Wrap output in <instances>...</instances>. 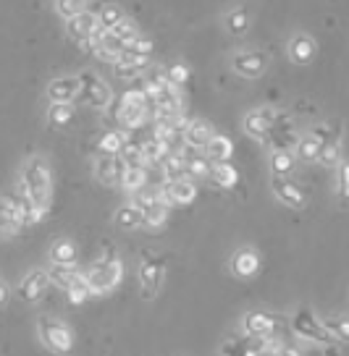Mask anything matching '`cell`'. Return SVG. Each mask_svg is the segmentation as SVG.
I'll return each instance as SVG.
<instances>
[{"instance_id":"2e32d148","label":"cell","mask_w":349,"mask_h":356,"mask_svg":"<svg viewBox=\"0 0 349 356\" xmlns=\"http://www.w3.org/2000/svg\"><path fill=\"white\" fill-rule=\"evenodd\" d=\"M98 29V13L95 11H82L79 16L68 19L66 22V32L74 42L87 44V40L92 37V32Z\"/></svg>"},{"instance_id":"ba28073f","label":"cell","mask_w":349,"mask_h":356,"mask_svg":"<svg viewBox=\"0 0 349 356\" xmlns=\"http://www.w3.org/2000/svg\"><path fill=\"white\" fill-rule=\"evenodd\" d=\"M22 228H24V220L16 200L8 197V194H0V241L13 238Z\"/></svg>"},{"instance_id":"bcb514c9","label":"cell","mask_w":349,"mask_h":356,"mask_svg":"<svg viewBox=\"0 0 349 356\" xmlns=\"http://www.w3.org/2000/svg\"><path fill=\"white\" fill-rule=\"evenodd\" d=\"M113 71H116V76L124 79V81H139V79H145V71H142V68H132V66H121V63H116Z\"/></svg>"},{"instance_id":"b9f144b4","label":"cell","mask_w":349,"mask_h":356,"mask_svg":"<svg viewBox=\"0 0 349 356\" xmlns=\"http://www.w3.org/2000/svg\"><path fill=\"white\" fill-rule=\"evenodd\" d=\"M226 26H228V32H234V34L247 32L249 16L245 11H231L228 16H226Z\"/></svg>"},{"instance_id":"836d02e7","label":"cell","mask_w":349,"mask_h":356,"mask_svg":"<svg viewBox=\"0 0 349 356\" xmlns=\"http://www.w3.org/2000/svg\"><path fill=\"white\" fill-rule=\"evenodd\" d=\"M124 19V11L118 8V6H113V3H108V6H100V13H98V26L100 29H105V32H111L116 24Z\"/></svg>"},{"instance_id":"603a6c76","label":"cell","mask_w":349,"mask_h":356,"mask_svg":"<svg viewBox=\"0 0 349 356\" xmlns=\"http://www.w3.org/2000/svg\"><path fill=\"white\" fill-rule=\"evenodd\" d=\"M158 168H160V173H163V181L187 178V152H181V155H166Z\"/></svg>"},{"instance_id":"7dc6e473","label":"cell","mask_w":349,"mask_h":356,"mask_svg":"<svg viewBox=\"0 0 349 356\" xmlns=\"http://www.w3.org/2000/svg\"><path fill=\"white\" fill-rule=\"evenodd\" d=\"M221 356H247V343H245V338L228 341V343L221 348Z\"/></svg>"},{"instance_id":"f546056e","label":"cell","mask_w":349,"mask_h":356,"mask_svg":"<svg viewBox=\"0 0 349 356\" xmlns=\"http://www.w3.org/2000/svg\"><path fill=\"white\" fill-rule=\"evenodd\" d=\"M323 330L328 333V338L334 341V343H344L349 335V325H347V317L344 314H336V317H328L326 323H323Z\"/></svg>"},{"instance_id":"d6986e66","label":"cell","mask_w":349,"mask_h":356,"mask_svg":"<svg viewBox=\"0 0 349 356\" xmlns=\"http://www.w3.org/2000/svg\"><path fill=\"white\" fill-rule=\"evenodd\" d=\"M231 270L237 273L239 278H252V275H258V270H260L258 252L249 249V246L239 249L237 254H234V259H231Z\"/></svg>"},{"instance_id":"681fc988","label":"cell","mask_w":349,"mask_h":356,"mask_svg":"<svg viewBox=\"0 0 349 356\" xmlns=\"http://www.w3.org/2000/svg\"><path fill=\"white\" fill-rule=\"evenodd\" d=\"M6 301H8V286L0 280V307H6Z\"/></svg>"},{"instance_id":"9a60e30c","label":"cell","mask_w":349,"mask_h":356,"mask_svg":"<svg viewBox=\"0 0 349 356\" xmlns=\"http://www.w3.org/2000/svg\"><path fill=\"white\" fill-rule=\"evenodd\" d=\"M124 170H126V165L121 157L98 155V160H95V176L100 178L105 186H118Z\"/></svg>"},{"instance_id":"484cf974","label":"cell","mask_w":349,"mask_h":356,"mask_svg":"<svg viewBox=\"0 0 349 356\" xmlns=\"http://www.w3.org/2000/svg\"><path fill=\"white\" fill-rule=\"evenodd\" d=\"M116 225L124 228V231H137V228L145 225V220H142V212L137 210L134 204H124L116 212Z\"/></svg>"},{"instance_id":"277c9868","label":"cell","mask_w":349,"mask_h":356,"mask_svg":"<svg viewBox=\"0 0 349 356\" xmlns=\"http://www.w3.org/2000/svg\"><path fill=\"white\" fill-rule=\"evenodd\" d=\"M37 330H40V341H42L53 354L66 356L74 351V333H71V327H68L66 323L53 320V317H42L40 325H37Z\"/></svg>"},{"instance_id":"f6af8a7d","label":"cell","mask_w":349,"mask_h":356,"mask_svg":"<svg viewBox=\"0 0 349 356\" xmlns=\"http://www.w3.org/2000/svg\"><path fill=\"white\" fill-rule=\"evenodd\" d=\"M126 50H132V53H137V56H142V58H150L153 56V40H147V37H137L132 44H126Z\"/></svg>"},{"instance_id":"8d00e7d4","label":"cell","mask_w":349,"mask_h":356,"mask_svg":"<svg viewBox=\"0 0 349 356\" xmlns=\"http://www.w3.org/2000/svg\"><path fill=\"white\" fill-rule=\"evenodd\" d=\"M294 149H297V155L302 157V160L313 163V160H318V155H320L323 145H318L310 134H304V136H300V142H297V147H294Z\"/></svg>"},{"instance_id":"7a4b0ae2","label":"cell","mask_w":349,"mask_h":356,"mask_svg":"<svg viewBox=\"0 0 349 356\" xmlns=\"http://www.w3.org/2000/svg\"><path fill=\"white\" fill-rule=\"evenodd\" d=\"M82 278H84L92 296H108L124 280V262L116 254H102L82 273Z\"/></svg>"},{"instance_id":"3957f363","label":"cell","mask_w":349,"mask_h":356,"mask_svg":"<svg viewBox=\"0 0 349 356\" xmlns=\"http://www.w3.org/2000/svg\"><path fill=\"white\" fill-rule=\"evenodd\" d=\"M116 121L124 126L126 131H137L139 126L150 121V108L142 95V89H126L118 100V111H116Z\"/></svg>"},{"instance_id":"ee69618b","label":"cell","mask_w":349,"mask_h":356,"mask_svg":"<svg viewBox=\"0 0 349 356\" xmlns=\"http://www.w3.org/2000/svg\"><path fill=\"white\" fill-rule=\"evenodd\" d=\"M318 163H323V165H336V163H341V145H326L323 149H320V155H318Z\"/></svg>"},{"instance_id":"c3c4849f","label":"cell","mask_w":349,"mask_h":356,"mask_svg":"<svg viewBox=\"0 0 349 356\" xmlns=\"http://www.w3.org/2000/svg\"><path fill=\"white\" fill-rule=\"evenodd\" d=\"M347 186H349V165L347 160L341 157V163H339V191L347 194Z\"/></svg>"},{"instance_id":"d4e9b609","label":"cell","mask_w":349,"mask_h":356,"mask_svg":"<svg viewBox=\"0 0 349 356\" xmlns=\"http://www.w3.org/2000/svg\"><path fill=\"white\" fill-rule=\"evenodd\" d=\"M124 142H126L124 131H105L100 136V142H98V152L108 157H118L121 149H124Z\"/></svg>"},{"instance_id":"7bdbcfd3","label":"cell","mask_w":349,"mask_h":356,"mask_svg":"<svg viewBox=\"0 0 349 356\" xmlns=\"http://www.w3.org/2000/svg\"><path fill=\"white\" fill-rule=\"evenodd\" d=\"M163 76H166V81L173 84V87H184V81L189 79V68L176 63V66H169V71H166Z\"/></svg>"},{"instance_id":"6da1fadb","label":"cell","mask_w":349,"mask_h":356,"mask_svg":"<svg viewBox=\"0 0 349 356\" xmlns=\"http://www.w3.org/2000/svg\"><path fill=\"white\" fill-rule=\"evenodd\" d=\"M19 184H22L24 189V197L32 202L34 207L47 212L50 200H53V173H50V165H47L45 157H29L22 168Z\"/></svg>"},{"instance_id":"ab89813d","label":"cell","mask_w":349,"mask_h":356,"mask_svg":"<svg viewBox=\"0 0 349 356\" xmlns=\"http://www.w3.org/2000/svg\"><path fill=\"white\" fill-rule=\"evenodd\" d=\"M56 11L63 16V19H74V16H79L82 11H87V6L82 3V0H58L56 3Z\"/></svg>"},{"instance_id":"83f0119b","label":"cell","mask_w":349,"mask_h":356,"mask_svg":"<svg viewBox=\"0 0 349 356\" xmlns=\"http://www.w3.org/2000/svg\"><path fill=\"white\" fill-rule=\"evenodd\" d=\"M47 278H50V286H58V289L66 291L74 280L79 278V270L77 267H58L53 265L50 270H47Z\"/></svg>"},{"instance_id":"5b68a950","label":"cell","mask_w":349,"mask_h":356,"mask_svg":"<svg viewBox=\"0 0 349 356\" xmlns=\"http://www.w3.org/2000/svg\"><path fill=\"white\" fill-rule=\"evenodd\" d=\"M77 100L87 108H95V111H102L113 102V92L108 87V81H102L98 74L92 71H84L79 74V97Z\"/></svg>"},{"instance_id":"1f68e13d","label":"cell","mask_w":349,"mask_h":356,"mask_svg":"<svg viewBox=\"0 0 349 356\" xmlns=\"http://www.w3.org/2000/svg\"><path fill=\"white\" fill-rule=\"evenodd\" d=\"M316 56V40L313 37H297L292 42V58L297 63H307L310 58Z\"/></svg>"},{"instance_id":"52a82bcc","label":"cell","mask_w":349,"mask_h":356,"mask_svg":"<svg viewBox=\"0 0 349 356\" xmlns=\"http://www.w3.org/2000/svg\"><path fill=\"white\" fill-rule=\"evenodd\" d=\"M166 280V262L160 257H147L139 265V291L145 299H155Z\"/></svg>"},{"instance_id":"ffe728a7","label":"cell","mask_w":349,"mask_h":356,"mask_svg":"<svg viewBox=\"0 0 349 356\" xmlns=\"http://www.w3.org/2000/svg\"><path fill=\"white\" fill-rule=\"evenodd\" d=\"M231 155H234V142L224 136V134H215L213 139L205 145V157L210 163H231Z\"/></svg>"},{"instance_id":"74e56055","label":"cell","mask_w":349,"mask_h":356,"mask_svg":"<svg viewBox=\"0 0 349 356\" xmlns=\"http://www.w3.org/2000/svg\"><path fill=\"white\" fill-rule=\"evenodd\" d=\"M74 118V105H50L47 108V121L53 123V126H68Z\"/></svg>"},{"instance_id":"f35d334b","label":"cell","mask_w":349,"mask_h":356,"mask_svg":"<svg viewBox=\"0 0 349 356\" xmlns=\"http://www.w3.org/2000/svg\"><path fill=\"white\" fill-rule=\"evenodd\" d=\"M66 296H68V304H84V301L92 296L90 289H87V283H84V278H82V273H79V278L66 289Z\"/></svg>"},{"instance_id":"7c38bea8","label":"cell","mask_w":349,"mask_h":356,"mask_svg":"<svg viewBox=\"0 0 349 356\" xmlns=\"http://www.w3.org/2000/svg\"><path fill=\"white\" fill-rule=\"evenodd\" d=\"M50 105H74L79 97V76H61L53 79L47 87Z\"/></svg>"},{"instance_id":"8992f818","label":"cell","mask_w":349,"mask_h":356,"mask_svg":"<svg viewBox=\"0 0 349 356\" xmlns=\"http://www.w3.org/2000/svg\"><path fill=\"white\" fill-rule=\"evenodd\" d=\"M292 330L300 341H307V343H316V346L331 343L328 333L323 330V323L316 317V312H310V309H300L297 314H294Z\"/></svg>"},{"instance_id":"cb8c5ba5","label":"cell","mask_w":349,"mask_h":356,"mask_svg":"<svg viewBox=\"0 0 349 356\" xmlns=\"http://www.w3.org/2000/svg\"><path fill=\"white\" fill-rule=\"evenodd\" d=\"M210 181H213L215 186H221V189H234L239 181L237 168L231 165V163H215L210 168Z\"/></svg>"},{"instance_id":"7402d4cb","label":"cell","mask_w":349,"mask_h":356,"mask_svg":"<svg viewBox=\"0 0 349 356\" xmlns=\"http://www.w3.org/2000/svg\"><path fill=\"white\" fill-rule=\"evenodd\" d=\"M142 220H145L147 228H160V225H166V220H169V207H166V202L160 197V191L155 194V200L142 210Z\"/></svg>"},{"instance_id":"30bf717a","label":"cell","mask_w":349,"mask_h":356,"mask_svg":"<svg viewBox=\"0 0 349 356\" xmlns=\"http://www.w3.org/2000/svg\"><path fill=\"white\" fill-rule=\"evenodd\" d=\"M276 113L279 111H273V108H258V111L247 113V118H245V131H247L255 142L265 145L270 136V126L276 121Z\"/></svg>"},{"instance_id":"f1b7e54d","label":"cell","mask_w":349,"mask_h":356,"mask_svg":"<svg viewBox=\"0 0 349 356\" xmlns=\"http://www.w3.org/2000/svg\"><path fill=\"white\" fill-rule=\"evenodd\" d=\"M121 189L126 191H139L147 186V168H126L124 176H121V184H118Z\"/></svg>"},{"instance_id":"e575fe53","label":"cell","mask_w":349,"mask_h":356,"mask_svg":"<svg viewBox=\"0 0 349 356\" xmlns=\"http://www.w3.org/2000/svg\"><path fill=\"white\" fill-rule=\"evenodd\" d=\"M292 165H294L292 152H281V149H273L270 152V170H273V176H289Z\"/></svg>"},{"instance_id":"ac0fdd59","label":"cell","mask_w":349,"mask_h":356,"mask_svg":"<svg viewBox=\"0 0 349 356\" xmlns=\"http://www.w3.org/2000/svg\"><path fill=\"white\" fill-rule=\"evenodd\" d=\"M242 327H245L247 338H265V335L276 333V320L270 314H263V312H249Z\"/></svg>"},{"instance_id":"d590c367","label":"cell","mask_w":349,"mask_h":356,"mask_svg":"<svg viewBox=\"0 0 349 356\" xmlns=\"http://www.w3.org/2000/svg\"><path fill=\"white\" fill-rule=\"evenodd\" d=\"M111 34L116 37V40H118V42L132 44L137 40V37H139V29H137V24L132 22V19H126V16H124V19H121V22H118L111 29Z\"/></svg>"},{"instance_id":"44dd1931","label":"cell","mask_w":349,"mask_h":356,"mask_svg":"<svg viewBox=\"0 0 349 356\" xmlns=\"http://www.w3.org/2000/svg\"><path fill=\"white\" fill-rule=\"evenodd\" d=\"M77 259H79V249L74 241L68 238H61L50 246V262L58 267H77Z\"/></svg>"},{"instance_id":"e0dca14e","label":"cell","mask_w":349,"mask_h":356,"mask_svg":"<svg viewBox=\"0 0 349 356\" xmlns=\"http://www.w3.org/2000/svg\"><path fill=\"white\" fill-rule=\"evenodd\" d=\"M213 136H215V131L210 123L203 121V118H192V121L187 123V129H184V145H187V149H205V145H208Z\"/></svg>"},{"instance_id":"4316f807","label":"cell","mask_w":349,"mask_h":356,"mask_svg":"<svg viewBox=\"0 0 349 356\" xmlns=\"http://www.w3.org/2000/svg\"><path fill=\"white\" fill-rule=\"evenodd\" d=\"M118 157L124 160L126 168H147L145 155H142V142H137V139H129V136H126L124 149H121Z\"/></svg>"},{"instance_id":"5bb4252c","label":"cell","mask_w":349,"mask_h":356,"mask_svg":"<svg viewBox=\"0 0 349 356\" xmlns=\"http://www.w3.org/2000/svg\"><path fill=\"white\" fill-rule=\"evenodd\" d=\"M265 66H268V58L260 50H245V53L234 56V71H237L239 76L255 79L265 71Z\"/></svg>"},{"instance_id":"4fadbf2b","label":"cell","mask_w":349,"mask_h":356,"mask_svg":"<svg viewBox=\"0 0 349 356\" xmlns=\"http://www.w3.org/2000/svg\"><path fill=\"white\" fill-rule=\"evenodd\" d=\"M47 289H50L47 270H32V273H26L24 280L19 283V296H22L24 301H40V299H45Z\"/></svg>"},{"instance_id":"8fae6325","label":"cell","mask_w":349,"mask_h":356,"mask_svg":"<svg viewBox=\"0 0 349 356\" xmlns=\"http://www.w3.org/2000/svg\"><path fill=\"white\" fill-rule=\"evenodd\" d=\"M270 186H273V194H276L284 204L294 207V210H302L304 204H307V194H304L289 176H273L270 178Z\"/></svg>"},{"instance_id":"d6a6232c","label":"cell","mask_w":349,"mask_h":356,"mask_svg":"<svg viewBox=\"0 0 349 356\" xmlns=\"http://www.w3.org/2000/svg\"><path fill=\"white\" fill-rule=\"evenodd\" d=\"M210 168H213V163L205 155L187 157V178L189 181H194V178H210Z\"/></svg>"},{"instance_id":"4dcf8cb0","label":"cell","mask_w":349,"mask_h":356,"mask_svg":"<svg viewBox=\"0 0 349 356\" xmlns=\"http://www.w3.org/2000/svg\"><path fill=\"white\" fill-rule=\"evenodd\" d=\"M142 155H145L147 168L160 165V163H163V157L169 155V147L163 145V142H155V139H150V136H147L145 142H142Z\"/></svg>"},{"instance_id":"9c48e42d","label":"cell","mask_w":349,"mask_h":356,"mask_svg":"<svg viewBox=\"0 0 349 356\" xmlns=\"http://www.w3.org/2000/svg\"><path fill=\"white\" fill-rule=\"evenodd\" d=\"M160 197L166 202V207H173V204H189L197 197V186L189 178H179V181H163V186H158Z\"/></svg>"},{"instance_id":"60d3db41","label":"cell","mask_w":349,"mask_h":356,"mask_svg":"<svg viewBox=\"0 0 349 356\" xmlns=\"http://www.w3.org/2000/svg\"><path fill=\"white\" fill-rule=\"evenodd\" d=\"M310 136L316 139L318 145H336V131L328 126V123H318L316 129H310Z\"/></svg>"}]
</instances>
